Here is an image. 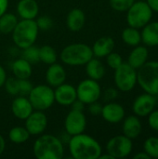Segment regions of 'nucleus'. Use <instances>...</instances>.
Masks as SVG:
<instances>
[{"instance_id":"1","label":"nucleus","mask_w":158,"mask_h":159,"mask_svg":"<svg viewBox=\"0 0 158 159\" xmlns=\"http://www.w3.org/2000/svg\"><path fill=\"white\" fill-rule=\"evenodd\" d=\"M69 151L74 159H98L102 155V146L91 136L80 133L69 140Z\"/></svg>"},{"instance_id":"2","label":"nucleus","mask_w":158,"mask_h":159,"mask_svg":"<svg viewBox=\"0 0 158 159\" xmlns=\"http://www.w3.org/2000/svg\"><path fill=\"white\" fill-rule=\"evenodd\" d=\"M33 151L37 159H61L64 153L61 140L50 134H46L36 139Z\"/></svg>"},{"instance_id":"3","label":"nucleus","mask_w":158,"mask_h":159,"mask_svg":"<svg viewBox=\"0 0 158 159\" xmlns=\"http://www.w3.org/2000/svg\"><path fill=\"white\" fill-rule=\"evenodd\" d=\"M11 34L15 45L23 49L34 44L38 35V27L34 20L22 19L18 21Z\"/></svg>"},{"instance_id":"4","label":"nucleus","mask_w":158,"mask_h":159,"mask_svg":"<svg viewBox=\"0 0 158 159\" xmlns=\"http://www.w3.org/2000/svg\"><path fill=\"white\" fill-rule=\"evenodd\" d=\"M93 58V52L89 46L82 43L71 44L65 47L61 53V60L70 66L85 65Z\"/></svg>"},{"instance_id":"5","label":"nucleus","mask_w":158,"mask_h":159,"mask_svg":"<svg viewBox=\"0 0 158 159\" xmlns=\"http://www.w3.org/2000/svg\"><path fill=\"white\" fill-rule=\"evenodd\" d=\"M137 83L146 93L158 95V61H146L138 69Z\"/></svg>"},{"instance_id":"6","label":"nucleus","mask_w":158,"mask_h":159,"mask_svg":"<svg viewBox=\"0 0 158 159\" xmlns=\"http://www.w3.org/2000/svg\"><path fill=\"white\" fill-rule=\"evenodd\" d=\"M127 21L130 27L137 29L144 27L150 22L153 10L145 1H137L127 10Z\"/></svg>"},{"instance_id":"7","label":"nucleus","mask_w":158,"mask_h":159,"mask_svg":"<svg viewBox=\"0 0 158 159\" xmlns=\"http://www.w3.org/2000/svg\"><path fill=\"white\" fill-rule=\"evenodd\" d=\"M29 96V101L34 109L44 111L51 107L55 102L53 89L46 85H38L33 87Z\"/></svg>"},{"instance_id":"8","label":"nucleus","mask_w":158,"mask_h":159,"mask_svg":"<svg viewBox=\"0 0 158 159\" xmlns=\"http://www.w3.org/2000/svg\"><path fill=\"white\" fill-rule=\"evenodd\" d=\"M115 84L123 92L130 91L137 84V71L128 62H123L115 70Z\"/></svg>"},{"instance_id":"9","label":"nucleus","mask_w":158,"mask_h":159,"mask_svg":"<svg viewBox=\"0 0 158 159\" xmlns=\"http://www.w3.org/2000/svg\"><path fill=\"white\" fill-rule=\"evenodd\" d=\"M132 140L125 135H117L109 140L106 144V151L114 158H124L132 151Z\"/></svg>"},{"instance_id":"10","label":"nucleus","mask_w":158,"mask_h":159,"mask_svg":"<svg viewBox=\"0 0 158 159\" xmlns=\"http://www.w3.org/2000/svg\"><path fill=\"white\" fill-rule=\"evenodd\" d=\"M101 87L96 80L85 79L81 81L76 89L77 99L85 104H89L97 102L101 97Z\"/></svg>"},{"instance_id":"11","label":"nucleus","mask_w":158,"mask_h":159,"mask_svg":"<svg viewBox=\"0 0 158 159\" xmlns=\"http://www.w3.org/2000/svg\"><path fill=\"white\" fill-rule=\"evenodd\" d=\"M87 126V119L83 112L71 110L64 121V128L68 135L74 136L83 133Z\"/></svg>"},{"instance_id":"12","label":"nucleus","mask_w":158,"mask_h":159,"mask_svg":"<svg viewBox=\"0 0 158 159\" xmlns=\"http://www.w3.org/2000/svg\"><path fill=\"white\" fill-rule=\"evenodd\" d=\"M156 106V99L155 96L149 93H144L138 96L132 105L133 113L137 116H146L152 111H154Z\"/></svg>"},{"instance_id":"13","label":"nucleus","mask_w":158,"mask_h":159,"mask_svg":"<svg viewBox=\"0 0 158 159\" xmlns=\"http://www.w3.org/2000/svg\"><path fill=\"white\" fill-rule=\"evenodd\" d=\"M25 120V128L30 135L41 134L47 126V118L41 111L32 113Z\"/></svg>"},{"instance_id":"14","label":"nucleus","mask_w":158,"mask_h":159,"mask_svg":"<svg viewBox=\"0 0 158 159\" xmlns=\"http://www.w3.org/2000/svg\"><path fill=\"white\" fill-rule=\"evenodd\" d=\"M55 101L61 105H71L76 99V89L69 84H61L54 91Z\"/></svg>"},{"instance_id":"15","label":"nucleus","mask_w":158,"mask_h":159,"mask_svg":"<svg viewBox=\"0 0 158 159\" xmlns=\"http://www.w3.org/2000/svg\"><path fill=\"white\" fill-rule=\"evenodd\" d=\"M103 119L109 123L116 124L123 120L125 116L124 107L116 102H109L102 106V111L101 115Z\"/></svg>"},{"instance_id":"16","label":"nucleus","mask_w":158,"mask_h":159,"mask_svg":"<svg viewBox=\"0 0 158 159\" xmlns=\"http://www.w3.org/2000/svg\"><path fill=\"white\" fill-rule=\"evenodd\" d=\"M33 106L29 101L24 96H20L16 98L11 104V111L13 115L19 119H26L33 113Z\"/></svg>"},{"instance_id":"17","label":"nucleus","mask_w":158,"mask_h":159,"mask_svg":"<svg viewBox=\"0 0 158 159\" xmlns=\"http://www.w3.org/2000/svg\"><path fill=\"white\" fill-rule=\"evenodd\" d=\"M66 78V72L64 68L58 63H52L46 73V79L50 87L57 88L64 83Z\"/></svg>"},{"instance_id":"18","label":"nucleus","mask_w":158,"mask_h":159,"mask_svg":"<svg viewBox=\"0 0 158 159\" xmlns=\"http://www.w3.org/2000/svg\"><path fill=\"white\" fill-rule=\"evenodd\" d=\"M17 11L21 19L34 20L38 15L39 7L35 0H20Z\"/></svg>"},{"instance_id":"19","label":"nucleus","mask_w":158,"mask_h":159,"mask_svg":"<svg viewBox=\"0 0 158 159\" xmlns=\"http://www.w3.org/2000/svg\"><path fill=\"white\" fill-rule=\"evenodd\" d=\"M115 48V41L110 36H102L96 40L93 47L91 48L93 56L98 58L106 57L108 54L113 52Z\"/></svg>"},{"instance_id":"20","label":"nucleus","mask_w":158,"mask_h":159,"mask_svg":"<svg viewBox=\"0 0 158 159\" xmlns=\"http://www.w3.org/2000/svg\"><path fill=\"white\" fill-rule=\"evenodd\" d=\"M123 133L128 138L133 140L139 137L142 132V123L137 116H128L123 123Z\"/></svg>"},{"instance_id":"21","label":"nucleus","mask_w":158,"mask_h":159,"mask_svg":"<svg viewBox=\"0 0 158 159\" xmlns=\"http://www.w3.org/2000/svg\"><path fill=\"white\" fill-rule=\"evenodd\" d=\"M148 55H149V51L147 48L138 45L129 53L128 58V63L130 66H132L134 69L138 70L147 61Z\"/></svg>"},{"instance_id":"22","label":"nucleus","mask_w":158,"mask_h":159,"mask_svg":"<svg viewBox=\"0 0 158 159\" xmlns=\"http://www.w3.org/2000/svg\"><path fill=\"white\" fill-rule=\"evenodd\" d=\"M142 42L148 47L158 46V21L148 22L144 27H142Z\"/></svg>"},{"instance_id":"23","label":"nucleus","mask_w":158,"mask_h":159,"mask_svg":"<svg viewBox=\"0 0 158 159\" xmlns=\"http://www.w3.org/2000/svg\"><path fill=\"white\" fill-rule=\"evenodd\" d=\"M85 20H86L85 13L80 8H74L67 15L66 24L71 31L78 32L84 27Z\"/></svg>"},{"instance_id":"24","label":"nucleus","mask_w":158,"mask_h":159,"mask_svg":"<svg viewBox=\"0 0 158 159\" xmlns=\"http://www.w3.org/2000/svg\"><path fill=\"white\" fill-rule=\"evenodd\" d=\"M86 72L88 76L93 80H101L105 75V67L98 59H91L86 63Z\"/></svg>"},{"instance_id":"25","label":"nucleus","mask_w":158,"mask_h":159,"mask_svg":"<svg viewBox=\"0 0 158 159\" xmlns=\"http://www.w3.org/2000/svg\"><path fill=\"white\" fill-rule=\"evenodd\" d=\"M12 72L18 79H28L32 75V64L20 58L12 64Z\"/></svg>"},{"instance_id":"26","label":"nucleus","mask_w":158,"mask_h":159,"mask_svg":"<svg viewBox=\"0 0 158 159\" xmlns=\"http://www.w3.org/2000/svg\"><path fill=\"white\" fill-rule=\"evenodd\" d=\"M122 40L129 46L136 47L142 42V34L139 29L134 27H128L122 32Z\"/></svg>"},{"instance_id":"27","label":"nucleus","mask_w":158,"mask_h":159,"mask_svg":"<svg viewBox=\"0 0 158 159\" xmlns=\"http://www.w3.org/2000/svg\"><path fill=\"white\" fill-rule=\"evenodd\" d=\"M18 23L17 17L12 13H4L0 17V34H11Z\"/></svg>"},{"instance_id":"28","label":"nucleus","mask_w":158,"mask_h":159,"mask_svg":"<svg viewBox=\"0 0 158 159\" xmlns=\"http://www.w3.org/2000/svg\"><path fill=\"white\" fill-rule=\"evenodd\" d=\"M30 137V133L24 127H15L8 133L9 140L14 143H23Z\"/></svg>"},{"instance_id":"29","label":"nucleus","mask_w":158,"mask_h":159,"mask_svg":"<svg viewBox=\"0 0 158 159\" xmlns=\"http://www.w3.org/2000/svg\"><path fill=\"white\" fill-rule=\"evenodd\" d=\"M39 60L46 64H52L57 61V53L55 49L48 46H42L39 48Z\"/></svg>"},{"instance_id":"30","label":"nucleus","mask_w":158,"mask_h":159,"mask_svg":"<svg viewBox=\"0 0 158 159\" xmlns=\"http://www.w3.org/2000/svg\"><path fill=\"white\" fill-rule=\"evenodd\" d=\"M143 151L151 157L158 158V138L149 137L143 143Z\"/></svg>"},{"instance_id":"31","label":"nucleus","mask_w":158,"mask_h":159,"mask_svg":"<svg viewBox=\"0 0 158 159\" xmlns=\"http://www.w3.org/2000/svg\"><path fill=\"white\" fill-rule=\"evenodd\" d=\"M21 58L24 59L25 61H27L28 62H30L31 64L37 63L38 61H40V60H39V48L37 47H34V45L23 48Z\"/></svg>"},{"instance_id":"32","label":"nucleus","mask_w":158,"mask_h":159,"mask_svg":"<svg viewBox=\"0 0 158 159\" xmlns=\"http://www.w3.org/2000/svg\"><path fill=\"white\" fill-rule=\"evenodd\" d=\"M134 2L135 0H110V6L116 11L124 12L127 11Z\"/></svg>"},{"instance_id":"33","label":"nucleus","mask_w":158,"mask_h":159,"mask_svg":"<svg viewBox=\"0 0 158 159\" xmlns=\"http://www.w3.org/2000/svg\"><path fill=\"white\" fill-rule=\"evenodd\" d=\"M6 90L8 94L16 96L19 95V83L18 78L16 77H8L6 79V82L4 84Z\"/></svg>"},{"instance_id":"34","label":"nucleus","mask_w":158,"mask_h":159,"mask_svg":"<svg viewBox=\"0 0 158 159\" xmlns=\"http://www.w3.org/2000/svg\"><path fill=\"white\" fill-rule=\"evenodd\" d=\"M106 61L109 67L114 70H115L117 67H119L123 63L122 57L116 52H111L110 54H108L106 56Z\"/></svg>"},{"instance_id":"35","label":"nucleus","mask_w":158,"mask_h":159,"mask_svg":"<svg viewBox=\"0 0 158 159\" xmlns=\"http://www.w3.org/2000/svg\"><path fill=\"white\" fill-rule=\"evenodd\" d=\"M19 83V95L20 96H28L33 89L32 83L28 79H18Z\"/></svg>"},{"instance_id":"36","label":"nucleus","mask_w":158,"mask_h":159,"mask_svg":"<svg viewBox=\"0 0 158 159\" xmlns=\"http://www.w3.org/2000/svg\"><path fill=\"white\" fill-rule=\"evenodd\" d=\"M36 24H37V27L38 29L40 30H43V31H47V30H49L52 25H53V22H52V20L47 17V16H42V17H39L36 20H35Z\"/></svg>"},{"instance_id":"37","label":"nucleus","mask_w":158,"mask_h":159,"mask_svg":"<svg viewBox=\"0 0 158 159\" xmlns=\"http://www.w3.org/2000/svg\"><path fill=\"white\" fill-rule=\"evenodd\" d=\"M148 124L152 129L158 131V110H154L148 115Z\"/></svg>"},{"instance_id":"38","label":"nucleus","mask_w":158,"mask_h":159,"mask_svg":"<svg viewBox=\"0 0 158 159\" xmlns=\"http://www.w3.org/2000/svg\"><path fill=\"white\" fill-rule=\"evenodd\" d=\"M88 112L92 115V116H100L102 115V105L97 102H94L92 103L88 104Z\"/></svg>"},{"instance_id":"39","label":"nucleus","mask_w":158,"mask_h":159,"mask_svg":"<svg viewBox=\"0 0 158 159\" xmlns=\"http://www.w3.org/2000/svg\"><path fill=\"white\" fill-rule=\"evenodd\" d=\"M117 96H118V91H117V89H115L114 88H109L104 92V100L107 102L114 101L115 99L117 98Z\"/></svg>"},{"instance_id":"40","label":"nucleus","mask_w":158,"mask_h":159,"mask_svg":"<svg viewBox=\"0 0 158 159\" xmlns=\"http://www.w3.org/2000/svg\"><path fill=\"white\" fill-rule=\"evenodd\" d=\"M71 105H72V109H73V110H76V111H81V112H83L85 103L82 102L80 100L76 99Z\"/></svg>"},{"instance_id":"41","label":"nucleus","mask_w":158,"mask_h":159,"mask_svg":"<svg viewBox=\"0 0 158 159\" xmlns=\"http://www.w3.org/2000/svg\"><path fill=\"white\" fill-rule=\"evenodd\" d=\"M8 6V0H0V17L6 13Z\"/></svg>"},{"instance_id":"42","label":"nucleus","mask_w":158,"mask_h":159,"mask_svg":"<svg viewBox=\"0 0 158 159\" xmlns=\"http://www.w3.org/2000/svg\"><path fill=\"white\" fill-rule=\"evenodd\" d=\"M153 12H157L158 13V0H147L146 1Z\"/></svg>"},{"instance_id":"43","label":"nucleus","mask_w":158,"mask_h":159,"mask_svg":"<svg viewBox=\"0 0 158 159\" xmlns=\"http://www.w3.org/2000/svg\"><path fill=\"white\" fill-rule=\"evenodd\" d=\"M6 79H7V74H6V71L5 69L0 65V88L2 86H4L5 82H6Z\"/></svg>"},{"instance_id":"44","label":"nucleus","mask_w":158,"mask_h":159,"mask_svg":"<svg viewBox=\"0 0 158 159\" xmlns=\"http://www.w3.org/2000/svg\"><path fill=\"white\" fill-rule=\"evenodd\" d=\"M134 159H151V157L143 151V152H141V153H138L136 154L134 157H133Z\"/></svg>"},{"instance_id":"45","label":"nucleus","mask_w":158,"mask_h":159,"mask_svg":"<svg viewBox=\"0 0 158 159\" xmlns=\"http://www.w3.org/2000/svg\"><path fill=\"white\" fill-rule=\"evenodd\" d=\"M5 147H6V142L3 138L2 135H0V156L3 154L4 150H5Z\"/></svg>"},{"instance_id":"46","label":"nucleus","mask_w":158,"mask_h":159,"mask_svg":"<svg viewBox=\"0 0 158 159\" xmlns=\"http://www.w3.org/2000/svg\"><path fill=\"white\" fill-rule=\"evenodd\" d=\"M99 158L100 159H115L111 155H109L108 153L106 154V155H101L100 157H99Z\"/></svg>"}]
</instances>
